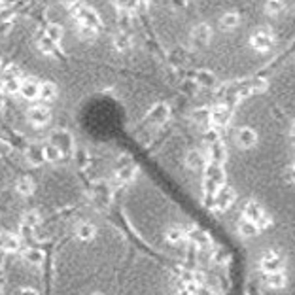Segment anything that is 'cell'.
<instances>
[{"label": "cell", "instance_id": "1", "mask_svg": "<svg viewBox=\"0 0 295 295\" xmlns=\"http://www.w3.org/2000/svg\"><path fill=\"white\" fill-rule=\"evenodd\" d=\"M224 183H225V172L222 169V165H216V163L206 165V169H204V187H206V193L212 197Z\"/></svg>", "mask_w": 295, "mask_h": 295}, {"label": "cell", "instance_id": "2", "mask_svg": "<svg viewBox=\"0 0 295 295\" xmlns=\"http://www.w3.org/2000/svg\"><path fill=\"white\" fill-rule=\"evenodd\" d=\"M51 110L45 102H38V104H32L27 110V121L34 127H45L51 123Z\"/></svg>", "mask_w": 295, "mask_h": 295}, {"label": "cell", "instance_id": "3", "mask_svg": "<svg viewBox=\"0 0 295 295\" xmlns=\"http://www.w3.org/2000/svg\"><path fill=\"white\" fill-rule=\"evenodd\" d=\"M49 142H51L63 155H68L76 150L74 136H72L67 129H55V131L49 135Z\"/></svg>", "mask_w": 295, "mask_h": 295}, {"label": "cell", "instance_id": "4", "mask_svg": "<svg viewBox=\"0 0 295 295\" xmlns=\"http://www.w3.org/2000/svg\"><path fill=\"white\" fill-rule=\"evenodd\" d=\"M214 203H212V206L216 208V210H227L231 204H233V201H235V191L231 189V187H227V185H222L214 195Z\"/></svg>", "mask_w": 295, "mask_h": 295}, {"label": "cell", "instance_id": "5", "mask_svg": "<svg viewBox=\"0 0 295 295\" xmlns=\"http://www.w3.org/2000/svg\"><path fill=\"white\" fill-rule=\"evenodd\" d=\"M235 142H237V146L242 148V150L253 148V146L257 144V133H255V129H252V127H240L239 131H237V135H235Z\"/></svg>", "mask_w": 295, "mask_h": 295}, {"label": "cell", "instance_id": "6", "mask_svg": "<svg viewBox=\"0 0 295 295\" xmlns=\"http://www.w3.org/2000/svg\"><path fill=\"white\" fill-rule=\"evenodd\" d=\"M261 269L265 272L284 271V257L278 252H265L261 257Z\"/></svg>", "mask_w": 295, "mask_h": 295}, {"label": "cell", "instance_id": "7", "mask_svg": "<svg viewBox=\"0 0 295 295\" xmlns=\"http://www.w3.org/2000/svg\"><path fill=\"white\" fill-rule=\"evenodd\" d=\"M208 165V159L204 152H199V150H191L189 154L185 155V167L189 170H204Z\"/></svg>", "mask_w": 295, "mask_h": 295}, {"label": "cell", "instance_id": "8", "mask_svg": "<svg viewBox=\"0 0 295 295\" xmlns=\"http://www.w3.org/2000/svg\"><path fill=\"white\" fill-rule=\"evenodd\" d=\"M244 218L250 220V222H255V224L261 227L263 220H265V212H263V206L255 201H250L246 206H244Z\"/></svg>", "mask_w": 295, "mask_h": 295}, {"label": "cell", "instance_id": "9", "mask_svg": "<svg viewBox=\"0 0 295 295\" xmlns=\"http://www.w3.org/2000/svg\"><path fill=\"white\" fill-rule=\"evenodd\" d=\"M170 117V108L167 104H163V102H159V104H155L154 108H152V112H150V119L154 121L155 125H163V123H167Z\"/></svg>", "mask_w": 295, "mask_h": 295}, {"label": "cell", "instance_id": "10", "mask_svg": "<svg viewBox=\"0 0 295 295\" xmlns=\"http://www.w3.org/2000/svg\"><path fill=\"white\" fill-rule=\"evenodd\" d=\"M19 93L27 100H34V98H38V95H40V84L34 82V80H25V82H21V85H19Z\"/></svg>", "mask_w": 295, "mask_h": 295}, {"label": "cell", "instance_id": "11", "mask_svg": "<svg viewBox=\"0 0 295 295\" xmlns=\"http://www.w3.org/2000/svg\"><path fill=\"white\" fill-rule=\"evenodd\" d=\"M36 189V182L30 178V176H21L17 182H15V191L21 197H28L34 193Z\"/></svg>", "mask_w": 295, "mask_h": 295}, {"label": "cell", "instance_id": "12", "mask_svg": "<svg viewBox=\"0 0 295 295\" xmlns=\"http://www.w3.org/2000/svg\"><path fill=\"white\" fill-rule=\"evenodd\" d=\"M206 159H210V163H216V165H222L225 161V155H227V152H225V148L220 144V142H216V144H212V146H208V152H206Z\"/></svg>", "mask_w": 295, "mask_h": 295}, {"label": "cell", "instance_id": "13", "mask_svg": "<svg viewBox=\"0 0 295 295\" xmlns=\"http://www.w3.org/2000/svg\"><path fill=\"white\" fill-rule=\"evenodd\" d=\"M59 95V91H57V85L51 84V82H45V84H40V95L38 98L45 102V104H49V102H53Z\"/></svg>", "mask_w": 295, "mask_h": 295}, {"label": "cell", "instance_id": "14", "mask_svg": "<svg viewBox=\"0 0 295 295\" xmlns=\"http://www.w3.org/2000/svg\"><path fill=\"white\" fill-rule=\"evenodd\" d=\"M0 248H2L4 252H15V250L19 248V239H17V235L10 233V231L2 233V235H0Z\"/></svg>", "mask_w": 295, "mask_h": 295}, {"label": "cell", "instance_id": "15", "mask_svg": "<svg viewBox=\"0 0 295 295\" xmlns=\"http://www.w3.org/2000/svg\"><path fill=\"white\" fill-rule=\"evenodd\" d=\"M76 237L80 240H93L97 237V227L89 222H84L76 227Z\"/></svg>", "mask_w": 295, "mask_h": 295}, {"label": "cell", "instance_id": "16", "mask_svg": "<svg viewBox=\"0 0 295 295\" xmlns=\"http://www.w3.org/2000/svg\"><path fill=\"white\" fill-rule=\"evenodd\" d=\"M286 274H284V271H274V272H267V286L269 288H272V290H282L284 286H286Z\"/></svg>", "mask_w": 295, "mask_h": 295}, {"label": "cell", "instance_id": "17", "mask_svg": "<svg viewBox=\"0 0 295 295\" xmlns=\"http://www.w3.org/2000/svg\"><path fill=\"white\" fill-rule=\"evenodd\" d=\"M42 154H44V161H47V163H57V161H61V159H63V154L57 150L51 142L44 144Z\"/></svg>", "mask_w": 295, "mask_h": 295}, {"label": "cell", "instance_id": "18", "mask_svg": "<svg viewBox=\"0 0 295 295\" xmlns=\"http://www.w3.org/2000/svg\"><path fill=\"white\" fill-rule=\"evenodd\" d=\"M259 225L255 224V222H250V220H246V218H242V222L239 224V231L242 237H255L257 233H259Z\"/></svg>", "mask_w": 295, "mask_h": 295}, {"label": "cell", "instance_id": "19", "mask_svg": "<svg viewBox=\"0 0 295 295\" xmlns=\"http://www.w3.org/2000/svg\"><path fill=\"white\" fill-rule=\"evenodd\" d=\"M27 159L30 161V163H32V165H40V163H45V161H44L42 146H40V144H32V146H28Z\"/></svg>", "mask_w": 295, "mask_h": 295}, {"label": "cell", "instance_id": "20", "mask_svg": "<svg viewBox=\"0 0 295 295\" xmlns=\"http://www.w3.org/2000/svg\"><path fill=\"white\" fill-rule=\"evenodd\" d=\"M165 239L169 240L170 244H180L183 239H185V233H183L182 227H170L165 233Z\"/></svg>", "mask_w": 295, "mask_h": 295}, {"label": "cell", "instance_id": "21", "mask_svg": "<svg viewBox=\"0 0 295 295\" xmlns=\"http://www.w3.org/2000/svg\"><path fill=\"white\" fill-rule=\"evenodd\" d=\"M271 44H272V38L265 34V32H257L255 36H253V45L257 47V49H261V51H265L267 47H271Z\"/></svg>", "mask_w": 295, "mask_h": 295}, {"label": "cell", "instance_id": "22", "mask_svg": "<svg viewBox=\"0 0 295 295\" xmlns=\"http://www.w3.org/2000/svg\"><path fill=\"white\" fill-rule=\"evenodd\" d=\"M229 119H231V112H229V110H225V108L214 110V113H212V121H214L216 125H225Z\"/></svg>", "mask_w": 295, "mask_h": 295}, {"label": "cell", "instance_id": "23", "mask_svg": "<svg viewBox=\"0 0 295 295\" xmlns=\"http://www.w3.org/2000/svg\"><path fill=\"white\" fill-rule=\"evenodd\" d=\"M119 180H123V182H127V180H133L135 178V174H136V167L135 165H129V167H123V169H119Z\"/></svg>", "mask_w": 295, "mask_h": 295}, {"label": "cell", "instance_id": "24", "mask_svg": "<svg viewBox=\"0 0 295 295\" xmlns=\"http://www.w3.org/2000/svg\"><path fill=\"white\" fill-rule=\"evenodd\" d=\"M25 257H27V261L36 263V265H40L44 261V253L40 252V250H28V252L25 253Z\"/></svg>", "mask_w": 295, "mask_h": 295}, {"label": "cell", "instance_id": "25", "mask_svg": "<svg viewBox=\"0 0 295 295\" xmlns=\"http://www.w3.org/2000/svg\"><path fill=\"white\" fill-rule=\"evenodd\" d=\"M237 25H239V17L235 14L225 15L224 19H222V27L224 28H233V27H237Z\"/></svg>", "mask_w": 295, "mask_h": 295}, {"label": "cell", "instance_id": "26", "mask_svg": "<svg viewBox=\"0 0 295 295\" xmlns=\"http://www.w3.org/2000/svg\"><path fill=\"white\" fill-rule=\"evenodd\" d=\"M14 152V146L12 142L6 140V138H0V157H8V155Z\"/></svg>", "mask_w": 295, "mask_h": 295}, {"label": "cell", "instance_id": "27", "mask_svg": "<svg viewBox=\"0 0 295 295\" xmlns=\"http://www.w3.org/2000/svg\"><path fill=\"white\" fill-rule=\"evenodd\" d=\"M195 40L199 44H204L208 42V28L204 27V25H201V27L195 30Z\"/></svg>", "mask_w": 295, "mask_h": 295}, {"label": "cell", "instance_id": "28", "mask_svg": "<svg viewBox=\"0 0 295 295\" xmlns=\"http://www.w3.org/2000/svg\"><path fill=\"white\" fill-rule=\"evenodd\" d=\"M17 295H40V294H38V290H36V288H21Z\"/></svg>", "mask_w": 295, "mask_h": 295}, {"label": "cell", "instance_id": "29", "mask_svg": "<svg viewBox=\"0 0 295 295\" xmlns=\"http://www.w3.org/2000/svg\"><path fill=\"white\" fill-rule=\"evenodd\" d=\"M4 108V97H2V93H0V110Z\"/></svg>", "mask_w": 295, "mask_h": 295}, {"label": "cell", "instance_id": "30", "mask_svg": "<svg viewBox=\"0 0 295 295\" xmlns=\"http://www.w3.org/2000/svg\"><path fill=\"white\" fill-rule=\"evenodd\" d=\"M292 135L295 136V125H294V129H292Z\"/></svg>", "mask_w": 295, "mask_h": 295}]
</instances>
